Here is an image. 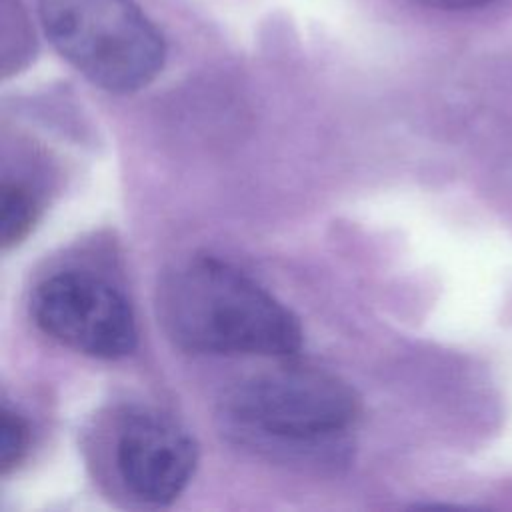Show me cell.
Segmentation results:
<instances>
[{
    "instance_id": "1",
    "label": "cell",
    "mask_w": 512,
    "mask_h": 512,
    "mask_svg": "<svg viewBox=\"0 0 512 512\" xmlns=\"http://www.w3.org/2000/svg\"><path fill=\"white\" fill-rule=\"evenodd\" d=\"M156 312L166 336L192 354L290 356L302 346L298 318L214 256H194L168 272Z\"/></svg>"
},
{
    "instance_id": "5",
    "label": "cell",
    "mask_w": 512,
    "mask_h": 512,
    "mask_svg": "<svg viewBox=\"0 0 512 512\" xmlns=\"http://www.w3.org/2000/svg\"><path fill=\"white\" fill-rule=\"evenodd\" d=\"M114 456L124 488L140 502L164 506L176 500L192 480L198 446L168 416L134 412L118 430Z\"/></svg>"
},
{
    "instance_id": "6",
    "label": "cell",
    "mask_w": 512,
    "mask_h": 512,
    "mask_svg": "<svg viewBox=\"0 0 512 512\" xmlns=\"http://www.w3.org/2000/svg\"><path fill=\"white\" fill-rule=\"evenodd\" d=\"M36 200L20 184L4 182L0 190V238L2 246L10 248L20 242L36 220Z\"/></svg>"
},
{
    "instance_id": "4",
    "label": "cell",
    "mask_w": 512,
    "mask_h": 512,
    "mask_svg": "<svg viewBox=\"0 0 512 512\" xmlns=\"http://www.w3.org/2000/svg\"><path fill=\"white\" fill-rule=\"evenodd\" d=\"M30 314L44 334L92 358L128 356L138 342L124 294L90 272L66 270L44 278L32 292Z\"/></svg>"
},
{
    "instance_id": "3",
    "label": "cell",
    "mask_w": 512,
    "mask_h": 512,
    "mask_svg": "<svg viewBox=\"0 0 512 512\" xmlns=\"http://www.w3.org/2000/svg\"><path fill=\"white\" fill-rule=\"evenodd\" d=\"M38 12L58 54L108 92H136L164 66V38L134 0H38Z\"/></svg>"
},
{
    "instance_id": "7",
    "label": "cell",
    "mask_w": 512,
    "mask_h": 512,
    "mask_svg": "<svg viewBox=\"0 0 512 512\" xmlns=\"http://www.w3.org/2000/svg\"><path fill=\"white\" fill-rule=\"evenodd\" d=\"M30 442V430L26 420L12 412L8 406L0 412V468L2 472H8L12 466H16L22 456L28 450Z\"/></svg>"
},
{
    "instance_id": "2",
    "label": "cell",
    "mask_w": 512,
    "mask_h": 512,
    "mask_svg": "<svg viewBox=\"0 0 512 512\" xmlns=\"http://www.w3.org/2000/svg\"><path fill=\"white\" fill-rule=\"evenodd\" d=\"M360 404L324 370L280 368L232 386L220 400L224 434L254 452L296 462H338Z\"/></svg>"
},
{
    "instance_id": "8",
    "label": "cell",
    "mask_w": 512,
    "mask_h": 512,
    "mask_svg": "<svg viewBox=\"0 0 512 512\" xmlns=\"http://www.w3.org/2000/svg\"><path fill=\"white\" fill-rule=\"evenodd\" d=\"M430 8L436 10H448V12H460V10H474L482 8L486 4H492L496 0H418Z\"/></svg>"
}]
</instances>
